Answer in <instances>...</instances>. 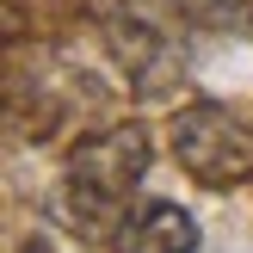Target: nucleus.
<instances>
[{"label": "nucleus", "instance_id": "1", "mask_svg": "<svg viewBox=\"0 0 253 253\" xmlns=\"http://www.w3.org/2000/svg\"><path fill=\"white\" fill-rule=\"evenodd\" d=\"M148 155H155V142L142 124H111L74 148L62 167V192H56V210L74 222V235H86V241L118 235L124 204H130L136 179L148 173Z\"/></svg>", "mask_w": 253, "mask_h": 253}, {"label": "nucleus", "instance_id": "2", "mask_svg": "<svg viewBox=\"0 0 253 253\" xmlns=\"http://www.w3.org/2000/svg\"><path fill=\"white\" fill-rule=\"evenodd\" d=\"M173 161L192 173L198 185L222 192V185L253 179V130L216 99H198L173 118Z\"/></svg>", "mask_w": 253, "mask_h": 253}, {"label": "nucleus", "instance_id": "3", "mask_svg": "<svg viewBox=\"0 0 253 253\" xmlns=\"http://www.w3.org/2000/svg\"><path fill=\"white\" fill-rule=\"evenodd\" d=\"M105 37H111V56H118V68L130 74L142 93H161V86H167V74L185 62V56H179V43H173L161 25L136 19V12H111Z\"/></svg>", "mask_w": 253, "mask_h": 253}, {"label": "nucleus", "instance_id": "4", "mask_svg": "<svg viewBox=\"0 0 253 253\" xmlns=\"http://www.w3.org/2000/svg\"><path fill=\"white\" fill-rule=\"evenodd\" d=\"M111 253H198V222H192V210L167 204V198H148L118 222Z\"/></svg>", "mask_w": 253, "mask_h": 253}, {"label": "nucleus", "instance_id": "5", "mask_svg": "<svg viewBox=\"0 0 253 253\" xmlns=\"http://www.w3.org/2000/svg\"><path fill=\"white\" fill-rule=\"evenodd\" d=\"M173 6L210 31H253V0H173Z\"/></svg>", "mask_w": 253, "mask_h": 253}, {"label": "nucleus", "instance_id": "6", "mask_svg": "<svg viewBox=\"0 0 253 253\" xmlns=\"http://www.w3.org/2000/svg\"><path fill=\"white\" fill-rule=\"evenodd\" d=\"M19 253H62V247H56V241H49V235H31V241H25Z\"/></svg>", "mask_w": 253, "mask_h": 253}]
</instances>
